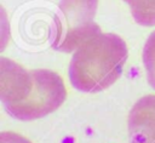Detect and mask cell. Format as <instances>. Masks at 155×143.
<instances>
[{
  "label": "cell",
  "instance_id": "6da1fadb",
  "mask_svg": "<svg viewBox=\"0 0 155 143\" xmlns=\"http://www.w3.org/2000/svg\"><path fill=\"white\" fill-rule=\"evenodd\" d=\"M127 57L128 48L120 35L101 32L73 52L68 72L70 84L81 92L103 91L120 78Z\"/></svg>",
  "mask_w": 155,
  "mask_h": 143
},
{
  "label": "cell",
  "instance_id": "7a4b0ae2",
  "mask_svg": "<svg viewBox=\"0 0 155 143\" xmlns=\"http://www.w3.org/2000/svg\"><path fill=\"white\" fill-rule=\"evenodd\" d=\"M97 8L98 0H61L54 18L53 48L74 52L85 40L101 33L93 21Z\"/></svg>",
  "mask_w": 155,
  "mask_h": 143
},
{
  "label": "cell",
  "instance_id": "3957f363",
  "mask_svg": "<svg viewBox=\"0 0 155 143\" xmlns=\"http://www.w3.org/2000/svg\"><path fill=\"white\" fill-rule=\"evenodd\" d=\"M35 85L31 95L22 103L5 108L6 113L21 121H31L56 111L67 98L62 76L50 69H33Z\"/></svg>",
  "mask_w": 155,
  "mask_h": 143
},
{
  "label": "cell",
  "instance_id": "277c9868",
  "mask_svg": "<svg viewBox=\"0 0 155 143\" xmlns=\"http://www.w3.org/2000/svg\"><path fill=\"white\" fill-rule=\"evenodd\" d=\"M34 85L33 69L28 70L7 57H0V99L5 108L25 101Z\"/></svg>",
  "mask_w": 155,
  "mask_h": 143
},
{
  "label": "cell",
  "instance_id": "5b68a950",
  "mask_svg": "<svg viewBox=\"0 0 155 143\" xmlns=\"http://www.w3.org/2000/svg\"><path fill=\"white\" fill-rule=\"evenodd\" d=\"M130 143H155V95L140 97L127 120Z\"/></svg>",
  "mask_w": 155,
  "mask_h": 143
},
{
  "label": "cell",
  "instance_id": "8992f818",
  "mask_svg": "<svg viewBox=\"0 0 155 143\" xmlns=\"http://www.w3.org/2000/svg\"><path fill=\"white\" fill-rule=\"evenodd\" d=\"M136 23L143 27H155V0H124Z\"/></svg>",
  "mask_w": 155,
  "mask_h": 143
},
{
  "label": "cell",
  "instance_id": "52a82bcc",
  "mask_svg": "<svg viewBox=\"0 0 155 143\" xmlns=\"http://www.w3.org/2000/svg\"><path fill=\"white\" fill-rule=\"evenodd\" d=\"M143 64L149 85L155 90V30L148 36L143 47Z\"/></svg>",
  "mask_w": 155,
  "mask_h": 143
},
{
  "label": "cell",
  "instance_id": "ba28073f",
  "mask_svg": "<svg viewBox=\"0 0 155 143\" xmlns=\"http://www.w3.org/2000/svg\"><path fill=\"white\" fill-rule=\"evenodd\" d=\"M0 143H31V142L17 132L2 131L0 133Z\"/></svg>",
  "mask_w": 155,
  "mask_h": 143
}]
</instances>
